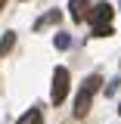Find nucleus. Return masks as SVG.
Returning <instances> with one entry per match:
<instances>
[{"label":"nucleus","mask_w":121,"mask_h":124,"mask_svg":"<svg viewBox=\"0 0 121 124\" xmlns=\"http://www.w3.org/2000/svg\"><path fill=\"white\" fill-rule=\"evenodd\" d=\"M99 81H103L99 75L84 78V84H81V90H78V96H75V118H84V115L90 112V99H93V93L99 90Z\"/></svg>","instance_id":"nucleus-1"},{"label":"nucleus","mask_w":121,"mask_h":124,"mask_svg":"<svg viewBox=\"0 0 121 124\" xmlns=\"http://www.w3.org/2000/svg\"><path fill=\"white\" fill-rule=\"evenodd\" d=\"M68 68L65 65H59L56 71H53V90H50V99H53V106H59L62 99L68 96Z\"/></svg>","instance_id":"nucleus-2"},{"label":"nucleus","mask_w":121,"mask_h":124,"mask_svg":"<svg viewBox=\"0 0 121 124\" xmlns=\"http://www.w3.org/2000/svg\"><path fill=\"white\" fill-rule=\"evenodd\" d=\"M112 16H115V6H109V3H99V6H93V13H90L93 28H96V25H112Z\"/></svg>","instance_id":"nucleus-3"},{"label":"nucleus","mask_w":121,"mask_h":124,"mask_svg":"<svg viewBox=\"0 0 121 124\" xmlns=\"http://www.w3.org/2000/svg\"><path fill=\"white\" fill-rule=\"evenodd\" d=\"M68 13H72V19H75V22H84V19H90V3H87V0H72V3H68Z\"/></svg>","instance_id":"nucleus-4"},{"label":"nucleus","mask_w":121,"mask_h":124,"mask_svg":"<svg viewBox=\"0 0 121 124\" xmlns=\"http://www.w3.org/2000/svg\"><path fill=\"white\" fill-rule=\"evenodd\" d=\"M16 124H44V115H40V108H28Z\"/></svg>","instance_id":"nucleus-5"},{"label":"nucleus","mask_w":121,"mask_h":124,"mask_svg":"<svg viewBox=\"0 0 121 124\" xmlns=\"http://www.w3.org/2000/svg\"><path fill=\"white\" fill-rule=\"evenodd\" d=\"M50 22H59V9H53V13H47L44 19H40V22L34 25V28H44V25H50Z\"/></svg>","instance_id":"nucleus-6"},{"label":"nucleus","mask_w":121,"mask_h":124,"mask_svg":"<svg viewBox=\"0 0 121 124\" xmlns=\"http://www.w3.org/2000/svg\"><path fill=\"white\" fill-rule=\"evenodd\" d=\"M13 44H16V34H13V31H6V34H3V40H0V50H9Z\"/></svg>","instance_id":"nucleus-7"},{"label":"nucleus","mask_w":121,"mask_h":124,"mask_svg":"<svg viewBox=\"0 0 121 124\" xmlns=\"http://www.w3.org/2000/svg\"><path fill=\"white\" fill-rule=\"evenodd\" d=\"M112 34V25H96L93 28V37H109Z\"/></svg>","instance_id":"nucleus-8"},{"label":"nucleus","mask_w":121,"mask_h":124,"mask_svg":"<svg viewBox=\"0 0 121 124\" xmlns=\"http://www.w3.org/2000/svg\"><path fill=\"white\" fill-rule=\"evenodd\" d=\"M68 44H72V37H68V34H56V46H59V50H65Z\"/></svg>","instance_id":"nucleus-9"},{"label":"nucleus","mask_w":121,"mask_h":124,"mask_svg":"<svg viewBox=\"0 0 121 124\" xmlns=\"http://www.w3.org/2000/svg\"><path fill=\"white\" fill-rule=\"evenodd\" d=\"M118 112H121V102H118Z\"/></svg>","instance_id":"nucleus-10"},{"label":"nucleus","mask_w":121,"mask_h":124,"mask_svg":"<svg viewBox=\"0 0 121 124\" xmlns=\"http://www.w3.org/2000/svg\"><path fill=\"white\" fill-rule=\"evenodd\" d=\"M0 6H3V0H0Z\"/></svg>","instance_id":"nucleus-11"}]
</instances>
